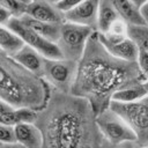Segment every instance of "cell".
Masks as SVG:
<instances>
[{
    "instance_id": "cell-30",
    "label": "cell",
    "mask_w": 148,
    "mask_h": 148,
    "mask_svg": "<svg viewBox=\"0 0 148 148\" xmlns=\"http://www.w3.org/2000/svg\"><path fill=\"white\" fill-rule=\"evenodd\" d=\"M18 1H21V2H23V3H25V5H28L31 0H18Z\"/></svg>"
},
{
    "instance_id": "cell-13",
    "label": "cell",
    "mask_w": 148,
    "mask_h": 148,
    "mask_svg": "<svg viewBox=\"0 0 148 148\" xmlns=\"http://www.w3.org/2000/svg\"><path fill=\"white\" fill-rule=\"evenodd\" d=\"M15 143L24 148H42L43 136L35 123H20L14 126Z\"/></svg>"
},
{
    "instance_id": "cell-25",
    "label": "cell",
    "mask_w": 148,
    "mask_h": 148,
    "mask_svg": "<svg viewBox=\"0 0 148 148\" xmlns=\"http://www.w3.org/2000/svg\"><path fill=\"white\" fill-rule=\"evenodd\" d=\"M12 17H13L12 13H10L8 9H6L5 7L0 6V25H6V27H7L9 20H10Z\"/></svg>"
},
{
    "instance_id": "cell-21",
    "label": "cell",
    "mask_w": 148,
    "mask_h": 148,
    "mask_svg": "<svg viewBox=\"0 0 148 148\" xmlns=\"http://www.w3.org/2000/svg\"><path fill=\"white\" fill-rule=\"evenodd\" d=\"M0 6L8 9L12 13L13 17H20L21 15H23L27 7L25 3L18 0H0Z\"/></svg>"
},
{
    "instance_id": "cell-12",
    "label": "cell",
    "mask_w": 148,
    "mask_h": 148,
    "mask_svg": "<svg viewBox=\"0 0 148 148\" xmlns=\"http://www.w3.org/2000/svg\"><path fill=\"white\" fill-rule=\"evenodd\" d=\"M24 14L50 23H61L65 21L64 13L49 0H31L27 5Z\"/></svg>"
},
{
    "instance_id": "cell-4",
    "label": "cell",
    "mask_w": 148,
    "mask_h": 148,
    "mask_svg": "<svg viewBox=\"0 0 148 148\" xmlns=\"http://www.w3.org/2000/svg\"><path fill=\"white\" fill-rule=\"evenodd\" d=\"M109 108L134 132L136 143L148 145V97L134 102L111 101Z\"/></svg>"
},
{
    "instance_id": "cell-10",
    "label": "cell",
    "mask_w": 148,
    "mask_h": 148,
    "mask_svg": "<svg viewBox=\"0 0 148 148\" xmlns=\"http://www.w3.org/2000/svg\"><path fill=\"white\" fill-rule=\"evenodd\" d=\"M99 0H83L77 6L64 13L65 21L89 27L96 31Z\"/></svg>"
},
{
    "instance_id": "cell-15",
    "label": "cell",
    "mask_w": 148,
    "mask_h": 148,
    "mask_svg": "<svg viewBox=\"0 0 148 148\" xmlns=\"http://www.w3.org/2000/svg\"><path fill=\"white\" fill-rule=\"evenodd\" d=\"M17 18L24 25H27L29 29H31L39 36L46 38L50 42H53V43L57 42V39L59 37V31H60V23H50V22L39 21V20L30 17L25 14L21 15Z\"/></svg>"
},
{
    "instance_id": "cell-23",
    "label": "cell",
    "mask_w": 148,
    "mask_h": 148,
    "mask_svg": "<svg viewBox=\"0 0 148 148\" xmlns=\"http://www.w3.org/2000/svg\"><path fill=\"white\" fill-rule=\"evenodd\" d=\"M83 0H60L59 2L56 3V6L58 7V9H60L62 13L72 9L73 7L77 6L80 2H82Z\"/></svg>"
},
{
    "instance_id": "cell-29",
    "label": "cell",
    "mask_w": 148,
    "mask_h": 148,
    "mask_svg": "<svg viewBox=\"0 0 148 148\" xmlns=\"http://www.w3.org/2000/svg\"><path fill=\"white\" fill-rule=\"evenodd\" d=\"M134 148H148V145H139V143L135 142Z\"/></svg>"
},
{
    "instance_id": "cell-9",
    "label": "cell",
    "mask_w": 148,
    "mask_h": 148,
    "mask_svg": "<svg viewBox=\"0 0 148 148\" xmlns=\"http://www.w3.org/2000/svg\"><path fill=\"white\" fill-rule=\"evenodd\" d=\"M97 38L103 47L113 57L126 60L136 61V49L133 42L126 34H111V32H97Z\"/></svg>"
},
{
    "instance_id": "cell-24",
    "label": "cell",
    "mask_w": 148,
    "mask_h": 148,
    "mask_svg": "<svg viewBox=\"0 0 148 148\" xmlns=\"http://www.w3.org/2000/svg\"><path fill=\"white\" fill-rule=\"evenodd\" d=\"M134 146H135V141H127V142H121V143H110L106 140H103L101 148H134Z\"/></svg>"
},
{
    "instance_id": "cell-28",
    "label": "cell",
    "mask_w": 148,
    "mask_h": 148,
    "mask_svg": "<svg viewBox=\"0 0 148 148\" xmlns=\"http://www.w3.org/2000/svg\"><path fill=\"white\" fill-rule=\"evenodd\" d=\"M135 6H138V7H140V6H142L143 3H147L148 2V0H131Z\"/></svg>"
},
{
    "instance_id": "cell-11",
    "label": "cell",
    "mask_w": 148,
    "mask_h": 148,
    "mask_svg": "<svg viewBox=\"0 0 148 148\" xmlns=\"http://www.w3.org/2000/svg\"><path fill=\"white\" fill-rule=\"evenodd\" d=\"M126 35L136 49V62L148 76V25H127Z\"/></svg>"
},
{
    "instance_id": "cell-7",
    "label": "cell",
    "mask_w": 148,
    "mask_h": 148,
    "mask_svg": "<svg viewBox=\"0 0 148 148\" xmlns=\"http://www.w3.org/2000/svg\"><path fill=\"white\" fill-rule=\"evenodd\" d=\"M96 124L103 136L110 143H121L127 141H135L136 136L131 127L110 108L96 114Z\"/></svg>"
},
{
    "instance_id": "cell-14",
    "label": "cell",
    "mask_w": 148,
    "mask_h": 148,
    "mask_svg": "<svg viewBox=\"0 0 148 148\" xmlns=\"http://www.w3.org/2000/svg\"><path fill=\"white\" fill-rule=\"evenodd\" d=\"M12 56L24 68H27L28 71H30L34 74L42 77L45 57H43L38 51H36L35 49H32L31 46H29L27 44H23Z\"/></svg>"
},
{
    "instance_id": "cell-8",
    "label": "cell",
    "mask_w": 148,
    "mask_h": 148,
    "mask_svg": "<svg viewBox=\"0 0 148 148\" xmlns=\"http://www.w3.org/2000/svg\"><path fill=\"white\" fill-rule=\"evenodd\" d=\"M9 29H12L22 40L24 44L31 46L36 51H38L43 57L50 59H59L62 58L61 53L56 43L47 40L46 38L39 36L27 25H24L17 17H12L7 24Z\"/></svg>"
},
{
    "instance_id": "cell-16",
    "label": "cell",
    "mask_w": 148,
    "mask_h": 148,
    "mask_svg": "<svg viewBox=\"0 0 148 148\" xmlns=\"http://www.w3.org/2000/svg\"><path fill=\"white\" fill-rule=\"evenodd\" d=\"M119 17L127 25H148L142 18L139 7L135 6L131 0H111Z\"/></svg>"
},
{
    "instance_id": "cell-31",
    "label": "cell",
    "mask_w": 148,
    "mask_h": 148,
    "mask_svg": "<svg viewBox=\"0 0 148 148\" xmlns=\"http://www.w3.org/2000/svg\"><path fill=\"white\" fill-rule=\"evenodd\" d=\"M49 1H51L52 3H54V5H56V3H57V2H59L60 0H49Z\"/></svg>"
},
{
    "instance_id": "cell-32",
    "label": "cell",
    "mask_w": 148,
    "mask_h": 148,
    "mask_svg": "<svg viewBox=\"0 0 148 148\" xmlns=\"http://www.w3.org/2000/svg\"><path fill=\"white\" fill-rule=\"evenodd\" d=\"M1 147H2V145H1V143H0V148H1Z\"/></svg>"
},
{
    "instance_id": "cell-20",
    "label": "cell",
    "mask_w": 148,
    "mask_h": 148,
    "mask_svg": "<svg viewBox=\"0 0 148 148\" xmlns=\"http://www.w3.org/2000/svg\"><path fill=\"white\" fill-rule=\"evenodd\" d=\"M23 40L8 27L0 25V49L9 54H14L22 45Z\"/></svg>"
},
{
    "instance_id": "cell-19",
    "label": "cell",
    "mask_w": 148,
    "mask_h": 148,
    "mask_svg": "<svg viewBox=\"0 0 148 148\" xmlns=\"http://www.w3.org/2000/svg\"><path fill=\"white\" fill-rule=\"evenodd\" d=\"M36 112L37 111L28 108H13L6 112L0 113V124L15 126L20 123H34Z\"/></svg>"
},
{
    "instance_id": "cell-27",
    "label": "cell",
    "mask_w": 148,
    "mask_h": 148,
    "mask_svg": "<svg viewBox=\"0 0 148 148\" xmlns=\"http://www.w3.org/2000/svg\"><path fill=\"white\" fill-rule=\"evenodd\" d=\"M1 148H24V147L17 145V143H8V145H2Z\"/></svg>"
},
{
    "instance_id": "cell-22",
    "label": "cell",
    "mask_w": 148,
    "mask_h": 148,
    "mask_svg": "<svg viewBox=\"0 0 148 148\" xmlns=\"http://www.w3.org/2000/svg\"><path fill=\"white\" fill-rule=\"evenodd\" d=\"M0 143H1V145L15 143L14 126L0 124Z\"/></svg>"
},
{
    "instance_id": "cell-1",
    "label": "cell",
    "mask_w": 148,
    "mask_h": 148,
    "mask_svg": "<svg viewBox=\"0 0 148 148\" xmlns=\"http://www.w3.org/2000/svg\"><path fill=\"white\" fill-rule=\"evenodd\" d=\"M34 123L43 136L42 148H101L104 140L89 102L51 87Z\"/></svg>"
},
{
    "instance_id": "cell-2",
    "label": "cell",
    "mask_w": 148,
    "mask_h": 148,
    "mask_svg": "<svg viewBox=\"0 0 148 148\" xmlns=\"http://www.w3.org/2000/svg\"><path fill=\"white\" fill-rule=\"evenodd\" d=\"M141 81H148V76L142 73L138 62L111 56L94 31L77 61L71 94L87 99L97 114L109 108L117 90Z\"/></svg>"
},
{
    "instance_id": "cell-18",
    "label": "cell",
    "mask_w": 148,
    "mask_h": 148,
    "mask_svg": "<svg viewBox=\"0 0 148 148\" xmlns=\"http://www.w3.org/2000/svg\"><path fill=\"white\" fill-rule=\"evenodd\" d=\"M148 94V81L135 82L128 84L119 90H117L113 95L111 101L117 102H134L146 97Z\"/></svg>"
},
{
    "instance_id": "cell-5",
    "label": "cell",
    "mask_w": 148,
    "mask_h": 148,
    "mask_svg": "<svg viewBox=\"0 0 148 148\" xmlns=\"http://www.w3.org/2000/svg\"><path fill=\"white\" fill-rule=\"evenodd\" d=\"M94 31V29L86 25L72 23L68 21L61 22L59 37L56 42L61 57L64 59L79 61L84 51L86 44Z\"/></svg>"
},
{
    "instance_id": "cell-26",
    "label": "cell",
    "mask_w": 148,
    "mask_h": 148,
    "mask_svg": "<svg viewBox=\"0 0 148 148\" xmlns=\"http://www.w3.org/2000/svg\"><path fill=\"white\" fill-rule=\"evenodd\" d=\"M10 109H13V106H10V105H9L8 103H6L5 101L0 99V113L6 112V111H8V110H10Z\"/></svg>"
},
{
    "instance_id": "cell-3",
    "label": "cell",
    "mask_w": 148,
    "mask_h": 148,
    "mask_svg": "<svg viewBox=\"0 0 148 148\" xmlns=\"http://www.w3.org/2000/svg\"><path fill=\"white\" fill-rule=\"evenodd\" d=\"M50 86L0 49V99L13 108L42 109L49 97Z\"/></svg>"
},
{
    "instance_id": "cell-6",
    "label": "cell",
    "mask_w": 148,
    "mask_h": 148,
    "mask_svg": "<svg viewBox=\"0 0 148 148\" xmlns=\"http://www.w3.org/2000/svg\"><path fill=\"white\" fill-rule=\"evenodd\" d=\"M77 69V61L59 58L44 59L43 80L51 87L62 92H71Z\"/></svg>"
},
{
    "instance_id": "cell-17",
    "label": "cell",
    "mask_w": 148,
    "mask_h": 148,
    "mask_svg": "<svg viewBox=\"0 0 148 148\" xmlns=\"http://www.w3.org/2000/svg\"><path fill=\"white\" fill-rule=\"evenodd\" d=\"M118 20H121V18L116 12L111 0H99L96 31L102 32V34L106 32L111 28V25Z\"/></svg>"
}]
</instances>
